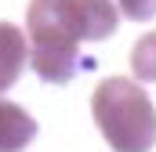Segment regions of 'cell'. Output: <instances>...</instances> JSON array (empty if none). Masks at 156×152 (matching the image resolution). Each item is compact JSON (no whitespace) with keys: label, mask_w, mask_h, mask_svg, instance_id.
I'll return each instance as SVG.
<instances>
[{"label":"cell","mask_w":156,"mask_h":152,"mask_svg":"<svg viewBox=\"0 0 156 152\" xmlns=\"http://www.w3.org/2000/svg\"><path fill=\"white\" fill-rule=\"evenodd\" d=\"M120 15L131 22H149L156 18V0H120Z\"/></svg>","instance_id":"obj_6"},{"label":"cell","mask_w":156,"mask_h":152,"mask_svg":"<svg viewBox=\"0 0 156 152\" xmlns=\"http://www.w3.org/2000/svg\"><path fill=\"white\" fill-rule=\"evenodd\" d=\"M120 26L113 0H29V65L44 83H69L80 65V43L109 40Z\"/></svg>","instance_id":"obj_1"},{"label":"cell","mask_w":156,"mask_h":152,"mask_svg":"<svg viewBox=\"0 0 156 152\" xmlns=\"http://www.w3.org/2000/svg\"><path fill=\"white\" fill-rule=\"evenodd\" d=\"M29 62V40L15 22H0V94L18 83Z\"/></svg>","instance_id":"obj_3"},{"label":"cell","mask_w":156,"mask_h":152,"mask_svg":"<svg viewBox=\"0 0 156 152\" xmlns=\"http://www.w3.org/2000/svg\"><path fill=\"white\" fill-rule=\"evenodd\" d=\"M37 138V119L15 102H0V152H22Z\"/></svg>","instance_id":"obj_4"},{"label":"cell","mask_w":156,"mask_h":152,"mask_svg":"<svg viewBox=\"0 0 156 152\" xmlns=\"http://www.w3.org/2000/svg\"><path fill=\"white\" fill-rule=\"evenodd\" d=\"M131 73L138 83H156V33H145L131 47Z\"/></svg>","instance_id":"obj_5"},{"label":"cell","mask_w":156,"mask_h":152,"mask_svg":"<svg viewBox=\"0 0 156 152\" xmlns=\"http://www.w3.org/2000/svg\"><path fill=\"white\" fill-rule=\"evenodd\" d=\"M91 116L113 152H149L156 145V109L138 80L105 76L91 94Z\"/></svg>","instance_id":"obj_2"}]
</instances>
